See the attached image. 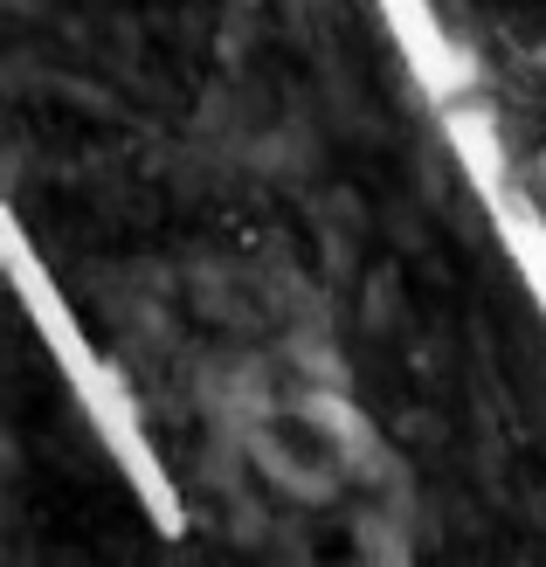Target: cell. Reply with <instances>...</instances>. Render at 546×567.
<instances>
[{"label":"cell","mask_w":546,"mask_h":567,"mask_svg":"<svg viewBox=\"0 0 546 567\" xmlns=\"http://www.w3.org/2000/svg\"><path fill=\"white\" fill-rule=\"evenodd\" d=\"M539 174H546V159H539Z\"/></svg>","instance_id":"6da1fadb"},{"label":"cell","mask_w":546,"mask_h":567,"mask_svg":"<svg viewBox=\"0 0 546 567\" xmlns=\"http://www.w3.org/2000/svg\"><path fill=\"white\" fill-rule=\"evenodd\" d=\"M539 55H546V49H539Z\"/></svg>","instance_id":"7a4b0ae2"}]
</instances>
